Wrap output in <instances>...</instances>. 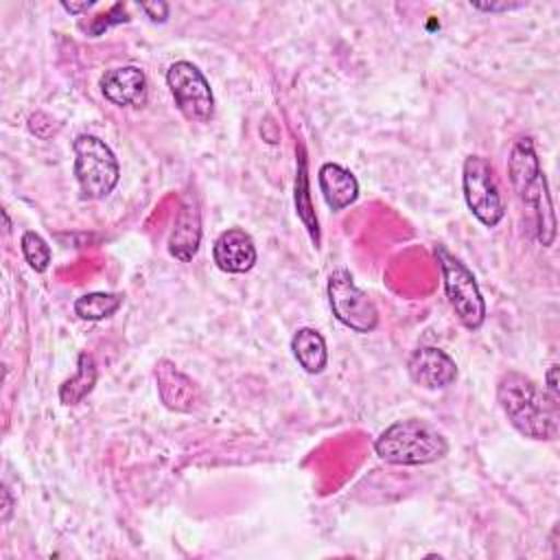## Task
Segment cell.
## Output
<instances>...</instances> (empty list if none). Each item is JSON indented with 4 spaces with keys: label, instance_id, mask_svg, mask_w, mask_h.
<instances>
[{
    "label": "cell",
    "instance_id": "1",
    "mask_svg": "<svg viewBox=\"0 0 560 560\" xmlns=\"http://www.w3.org/2000/svg\"><path fill=\"white\" fill-rule=\"evenodd\" d=\"M497 402L510 424L529 440H556L560 407L553 396L540 389L521 372H505L497 383Z\"/></svg>",
    "mask_w": 560,
    "mask_h": 560
},
{
    "label": "cell",
    "instance_id": "2",
    "mask_svg": "<svg viewBox=\"0 0 560 560\" xmlns=\"http://www.w3.org/2000/svg\"><path fill=\"white\" fill-rule=\"evenodd\" d=\"M508 175L518 201L532 210L536 241L542 247H549L556 238V214L532 138L523 136L512 144L508 158Z\"/></svg>",
    "mask_w": 560,
    "mask_h": 560
},
{
    "label": "cell",
    "instance_id": "3",
    "mask_svg": "<svg viewBox=\"0 0 560 560\" xmlns=\"http://www.w3.org/2000/svg\"><path fill=\"white\" fill-rule=\"evenodd\" d=\"M376 455L396 466H422L446 455V438L424 420H398L374 440Z\"/></svg>",
    "mask_w": 560,
    "mask_h": 560
},
{
    "label": "cell",
    "instance_id": "4",
    "mask_svg": "<svg viewBox=\"0 0 560 560\" xmlns=\"http://www.w3.org/2000/svg\"><path fill=\"white\" fill-rule=\"evenodd\" d=\"M74 149V177L85 199L107 197L118 179L120 166L114 151L92 133H81L72 142Z\"/></svg>",
    "mask_w": 560,
    "mask_h": 560
},
{
    "label": "cell",
    "instance_id": "5",
    "mask_svg": "<svg viewBox=\"0 0 560 560\" xmlns=\"http://www.w3.org/2000/svg\"><path fill=\"white\" fill-rule=\"evenodd\" d=\"M433 254L440 265L444 293L457 319L468 330L481 328V324L486 322V302L481 298V291L477 287L472 271L457 256H453L444 245H435Z\"/></svg>",
    "mask_w": 560,
    "mask_h": 560
},
{
    "label": "cell",
    "instance_id": "6",
    "mask_svg": "<svg viewBox=\"0 0 560 560\" xmlns=\"http://www.w3.org/2000/svg\"><path fill=\"white\" fill-rule=\"evenodd\" d=\"M328 304L332 315L354 332H372L378 326V308L365 291L354 284L348 269L339 267L328 276Z\"/></svg>",
    "mask_w": 560,
    "mask_h": 560
},
{
    "label": "cell",
    "instance_id": "7",
    "mask_svg": "<svg viewBox=\"0 0 560 560\" xmlns=\"http://www.w3.org/2000/svg\"><path fill=\"white\" fill-rule=\"evenodd\" d=\"M462 188H464V199L468 210L486 228H494L503 219L505 203H503L499 184L494 179L492 164L486 158L468 155L464 160Z\"/></svg>",
    "mask_w": 560,
    "mask_h": 560
},
{
    "label": "cell",
    "instance_id": "8",
    "mask_svg": "<svg viewBox=\"0 0 560 560\" xmlns=\"http://www.w3.org/2000/svg\"><path fill=\"white\" fill-rule=\"evenodd\" d=\"M166 85L182 116L190 122H208L214 114V96L203 72L190 61H175L166 70Z\"/></svg>",
    "mask_w": 560,
    "mask_h": 560
},
{
    "label": "cell",
    "instance_id": "9",
    "mask_svg": "<svg viewBox=\"0 0 560 560\" xmlns=\"http://www.w3.org/2000/svg\"><path fill=\"white\" fill-rule=\"evenodd\" d=\"M201 243V208L199 199L192 190H186L179 210L175 214V223L168 236V254L179 262H188L199 252Z\"/></svg>",
    "mask_w": 560,
    "mask_h": 560
},
{
    "label": "cell",
    "instance_id": "10",
    "mask_svg": "<svg viewBox=\"0 0 560 560\" xmlns=\"http://www.w3.org/2000/svg\"><path fill=\"white\" fill-rule=\"evenodd\" d=\"M407 372L424 389H444L457 378L455 361L435 346L416 348L407 359Z\"/></svg>",
    "mask_w": 560,
    "mask_h": 560
},
{
    "label": "cell",
    "instance_id": "11",
    "mask_svg": "<svg viewBox=\"0 0 560 560\" xmlns=\"http://www.w3.org/2000/svg\"><path fill=\"white\" fill-rule=\"evenodd\" d=\"M155 383L160 400L166 409L177 413H190L192 409H197L201 400L199 387L173 361L160 359L155 363Z\"/></svg>",
    "mask_w": 560,
    "mask_h": 560
},
{
    "label": "cell",
    "instance_id": "12",
    "mask_svg": "<svg viewBox=\"0 0 560 560\" xmlns=\"http://www.w3.org/2000/svg\"><path fill=\"white\" fill-rule=\"evenodd\" d=\"M101 92L116 107H142L147 103V74L138 66L112 68L101 77Z\"/></svg>",
    "mask_w": 560,
    "mask_h": 560
},
{
    "label": "cell",
    "instance_id": "13",
    "mask_svg": "<svg viewBox=\"0 0 560 560\" xmlns=\"http://www.w3.org/2000/svg\"><path fill=\"white\" fill-rule=\"evenodd\" d=\"M212 258L214 265L225 273H245L256 262V245L247 232L230 228L214 241Z\"/></svg>",
    "mask_w": 560,
    "mask_h": 560
},
{
    "label": "cell",
    "instance_id": "14",
    "mask_svg": "<svg viewBox=\"0 0 560 560\" xmlns=\"http://www.w3.org/2000/svg\"><path fill=\"white\" fill-rule=\"evenodd\" d=\"M317 182H319V190L324 195V201L335 212L348 208L359 197V182H357V177L348 168H343L341 164L324 162L319 166Z\"/></svg>",
    "mask_w": 560,
    "mask_h": 560
},
{
    "label": "cell",
    "instance_id": "15",
    "mask_svg": "<svg viewBox=\"0 0 560 560\" xmlns=\"http://www.w3.org/2000/svg\"><path fill=\"white\" fill-rule=\"evenodd\" d=\"M298 153V173H295V212H298V219L302 221V225L306 228L311 241L315 247H319V223H317V217H315V208H313V201H311V186H308V160H306V151L304 147L300 144L295 149Z\"/></svg>",
    "mask_w": 560,
    "mask_h": 560
},
{
    "label": "cell",
    "instance_id": "16",
    "mask_svg": "<svg viewBox=\"0 0 560 560\" xmlns=\"http://www.w3.org/2000/svg\"><path fill=\"white\" fill-rule=\"evenodd\" d=\"M291 350L300 368H304L308 374H319L328 363L326 341L315 328H298L291 339Z\"/></svg>",
    "mask_w": 560,
    "mask_h": 560
},
{
    "label": "cell",
    "instance_id": "17",
    "mask_svg": "<svg viewBox=\"0 0 560 560\" xmlns=\"http://www.w3.org/2000/svg\"><path fill=\"white\" fill-rule=\"evenodd\" d=\"M96 363L90 352H81L77 361V372L66 378L59 387V400L63 405H79L96 385Z\"/></svg>",
    "mask_w": 560,
    "mask_h": 560
},
{
    "label": "cell",
    "instance_id": "18",
    "mask_svg": "<svg viewBox=\"0 0 560 560\" xmlns=\"http://www.w3.org/2000/svg\"><path fill=\"white\" fill-rule=\"evenodd\" d=\"M122 304V295L120 293H105V291H94V293H85L81 298H77L74 302V313L81 319L88 322H101L112 317Z\"/></svg>",
    "mask_w": 560,
    "mask_h": 560
},
{
    "label": "cell",
    "instance_id": "19",
    "mask_svg": "<svg viewBox=\"0 0 560 560\" xmlns=\"http://www.w3.org/2000/svg\"><path fill=\"white\" fill-rule=\"evenodd\" d=\"M20 245H22V254H24V258H26V262L33 271L42 273V271L48 269L52 254H50L48 243L37 232L26 230L20 238Z\"/></svg>",
    "mask_w": 560,
    "mask_h": 560
},
{
    "label": "cell",
    "instance_id": "20",
    "mask_svg": "<svg viewBox=\"0 0 560 560\" xmlns=\"http://www.w3.org/2000/svg\"><path fill=\"white\" fill-rule=\"evenodd\" d=\"M127 20H129V15H127L125 7H122V4H114L107 13L94 18V22L88 26V33H90L92 37H96V35H101L103 31H107L112 24H120V22H127Z\"/></svg>",
    "mask_w": 560,
    "mask_h": 560
},
{
    "label": "cell",
    "instance_id": "21",
    "mask_svg": "<svg viewBox=\"0 0 560 560\" xmlns=\"http://www.w3.org/2000/svg\"><path fill=\"white\" fill-rule=\"evenodd\" d=\"M140 9L147 13L151 22H164L168 18V4L166 2H140Z\"/></svg>",
    "mask_w": 560,
    "mask_h": 560
},
{
    "label": "cell",
    "instance_id": "22",
    "mask_svg": "<svg viewBox=\"0 0 560 560\" xmlns=\"http://www.w3.org/2000/svg\"><path fill=\"white\" fill-rule=\"evenodd\" d=\"M545 392L549 394V396H553L556 400H560V389H558V363H551L549 365V370H547V374H545Z\"/></svg>",
    "mask_w": 560,
    "mask_h": 560
},
{
    "label": "cell",
    "instance_id": "23",
    "mask_svg": "<svg viewBox=\"0 0 560 560\" xmlns=\"http://www.w3.org/2000/svg\"><path fill=\"white\" fill-rule=\"evenodd\" d=\"M11 512H13V497H11V490L7 488V483H2V514H0V521L7 523Z\"/></svg>",
    "mask_w": 560,
    "mask_h": 560
},
{
    "label": "cell",
    "instance_id": "24",
    "mask_svg": "<svg viewBox=\"0 0 560 560\" xmlns=\"http://www.w3.org/2000/svg\"><path fill=\"white\" fill-rule=\"evenodd\" d=\"M475 9H479V11H508V9H516V7H521V4H510V2H501V4H472Z\"/></svg>",
    "mask_w": 560,
    "mask_h": 560
},
{
    "label": "cell",
    "instance_id": "25",
    "mask_svg": "<svg viewBox=\"0 0 560 560\" xmlns=\"http://www.w3.org/2000/svg\"><path fill=\"white\" fill-rule=\"evenodd\" d=\"M61 7H63L68 13H81V11L92 9L94 2H61Z\"/></svg>",
    "mask_w": 560,
    "mask_h": 560
}]
</instances>
